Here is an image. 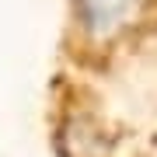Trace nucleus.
Segmentation results:
<instances>
[{
  "label": "nucleus",
  "instance_id": "1",
  "mask_svg": "<svg viewBox=\"0 0 157 157\" xmlns=\"http://www.w3.org/2000/svg\"><path fill=\"white\" fill-rule=\"evenodd\" d=\"M157 28V0H70L77 52L108 56Z\"/></svg>",
  "mask_w": 157,
  "mask_h": 157
}]
</instances>
